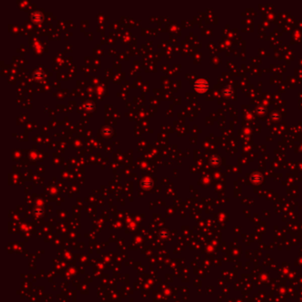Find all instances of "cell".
<instances>
[{"label":"cell","instance_id":"cell-1","mask_svg":"<svg viewBox=\"0 0 302 302\" xmlns=\"http://www.w3.org/2000/svg\"><path fill=\"white\" fill-rule=\"evenodd\" d=\"M32 20L35 22H40L42 20V14L40 13H34L32 14Z\"/></svg>","mask_w":302,"mask_h":302}]
</instances>
